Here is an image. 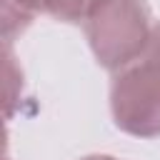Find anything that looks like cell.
Here are the masks:
<instances>
[{
	"mask_svg": "<svg viewBox=\"0 0 160 160\" xmlns=\"http://www.w3.org/2000/svg\"><path fill=\"white\" fill-rule=\"evenodd\" d=\"M115 125L135 138H160V25L148 52L120 70L110 85Z\"/></svg>",
	"mask_w": 160,
	"mask_h": 160,
	"instance_id": "cell-2",
	"label": "cell"
},
{
	"mask_svg": "<svg viewBox=\"0 0 160 160\" xmlns=\"http://www.w3.org/2000/svg\"><path fill=\"white\" fill-rule=\"evenodd\" d=\"M82 25L95 60L112 72L138 62L158 28L145 0H92Z\"/></svg>",
	"mask_w": 160,
	"mask_h": 160,
	"instance_id": "cell-1",
	"label": "cell"
},
{
	"mask_svg": "<svg viewBox=\"0 0 160 160\" xmlns=\"http://www.w3.org/2000/svg\"><path fill=\"white\" fill-rule=\"evenodd\" d=\"M82 160H118V158H110V155H88Z\"/></svg>",
	"mask_w": 160,
	"mask_h": 160,
	"instance_id": "cell-4",
	"label": "cell"
},
{
	"mask_svg": "<svg viewBox=\"0 0 160 160\" xmlns=\"http://www.w3.org/2000/svg\"><path fill=\"white\" fill-rule=\"evenodd\" d=\"M90 5L92 0H5V35L12 38L15 30L28 28L35 12H48L62 22H80Z\"/></svg>",
	"mask_w": 160,
	"mask_h": 160,
	"instance_id": "cell-3",
	"label": "cell"
}]
</instances>
